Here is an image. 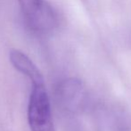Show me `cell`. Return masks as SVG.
I'll return each mask as SVG.
<instances>
[{"instance_id":"1","label":"cell","mask_w":131,"mask_h":131,"mask_svg":"<svg viewBox=\"0 0 131 131\" xmlns=\"http://www.w3.org/2000/svg\"><path fill=\"white\" fill-rule=\"evenodd\" d=\"M27 26L38 34L52 32L57 26V15L47 0H17Z\"/></svg>"},{"instance_id":"2","label":"cell","mask_w":131,"mask_h":131,"mask_svg":"<svg viewBox=\"0 0 131 131\" xmlns=\"http://www.w3.org/2000/svg\"><path fill=\"white\" fill-rule=\"evenodd\" d=\"M28 121L30 131H55L45 84L32 86L28 104Z\"/></svg>"},{"instance_id":"3","label":"cell","mask_w":131,"mask_h":131,"mask_svg":"<svg viewBox=\"0 0 131 131\" xmlns=\"http://www.w3.org/2000/svg\"><path fill=\"white\" fill-rule=\"evenodd\" d=\"M56 97L62 108L70 112H79L86 104V93L83 84L76 79H67L56 88Z\"/></svg>"},{"instance_id":"4","label":"cell","mask_w":131,"mask_h":131,"mask_svg":"<svg viewBox=\"0 0 131 131\" xmlns=\"http://www.w3.org/2000/svg\"><path fill=\"white\" fill-rule=\"evenodd\" d=\"M9 59L12 65L21 74L25 75L31 81V86L44 85L43 75L36 64L28 55L17 49H12L9 53Z\"/></svg>"}]
</instances>
